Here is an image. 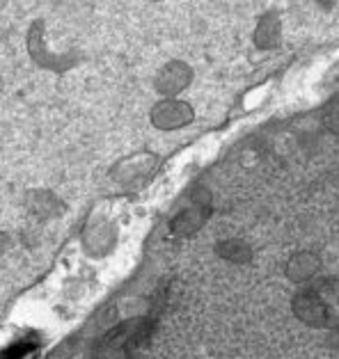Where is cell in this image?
Segmentation results:
<instances>
[{
  "label": "cell",
  "mask_w": 339,
  "mask_h": 359,
  "mask_svg": "<svg viewBox=\"0 0 339 359\" xmlns=\"http://www.w3.org/2000/svg\"><path fill=\"white\" fill-rule=\"evenodd\" d=\"M25 43H28V55L37 67L48 69V72L62 74L67 69H72L78 62V55L74 53H53L46 43V23L37 19L30 23L28 28V37H25Z\"/></svg>",
  "instance_id": "obj_1"
},
{
  "label": "cell",
  "mask_w": 339,
  "mask_h": 359,
  "mask_svg": "<svg viewBox=\"0 0 339 359\" xmlns=\"http://www.w3.org/2000/svg\"><path fill=\"white\" fill-rule=\"evenodd\" d=\"M195 119L193 108L186 101L179 99H163L159 103H154L149 110V121L154 128L159 130H179L188 126Z\"/></svg>",
  "instance_id": "obj_2"
},
{
  "label": "cell",
  "mask_w": 339,
  "mask_h": 359,
  "mask_svg": "<svg viewBox=\"0 0 339 359\" xmlns=\"http://www.w3.org/2000/svg\"><path fill=\"white\" fill-rule=\"evenodd\" d=\"M190 81H193L190 67L186 62H179V60H172V62L159 69V74L154 78V87L163 99H175L190 85Z\"/></svg>",
  "instance_id": "obj_3"
},
{
  "label": "cell",
  "mask_w": 339,
  "mask_h": 359,
  "mask_svg": "<svg viewBox=\"0 0 339 359\" xmlns=\"http://www.w3.org/2000/svg\"><path fill=\"white\" fill-rule=\"evenodd\" d=\"M154 154H133L128 158H121L115 168H112V179L121 186H128V183H135L138 179H142L149 174L154 168Z\"/></svg>",
  "instance_id": "obj_4"
},
{
  "label": "cell",
  "mask_w": 339,
  "mask_h": 359,
  "mask_svg": "<svg viewBox=\"0 0 339 359\" xmlns=\"http://www.w3.org/2000/svg\"><path fill=\"white\" fill-rule=\"evenodd\" d=\"M25 208L37 217V220H51L65 211L62 201H60L51 190H30L25 195Z\"/></svg>",
  "instance_id": "obj_5"
},
{
  "label": "cell",
  "mask_w": 339,
  "mask_h": 359,
  "mask_svg": "<svg viewBox=\"0 0 339 359\" xmlns=\"http://www.w3.org/2000/svg\"><path fill=\"white\" fill-rule=\"evenodd\" d=\"M83 241H85V248H88L90 254L101 257V254H106L112 248V243H115V226L106 220L92 222V224H88V229H85Z\"/></svg>",
  "instance_id": "obj_6"
},
{
  "label": "cell",
  "mask_w": 339,
  "mask_h": 359,
  "mask_svg": "<svg viewBox=\"0 0 339 359\" xmlns=\"http://www.w3.org/2000/svg\"><path fill=\"white\" fill-rule=\"evenodd\" d=\"M10 245H12V238H10V233L0 231V257H5V252L10 250Z\"/></svg>",
  "instance_id": "obj_7"
}]
</instances>
